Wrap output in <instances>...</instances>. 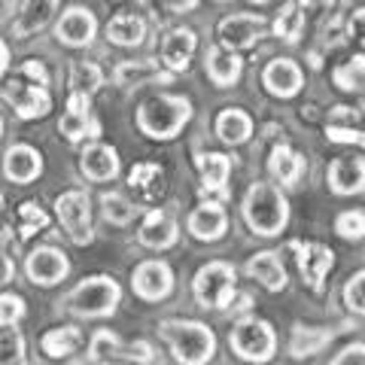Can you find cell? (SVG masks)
Wrapping results in <instances>:
<instances>
[{"label":"cell","mask_w":365,"mask_h":365,"mask_svg":"<svg viewBox=\"0 0 365 365\" xmlns=\"http://www.w3.org/2000/svg\"><path fill=\"white\" fill-rule=\"evenodd\" d=\"M128 186L137 192L140 198H153L158 189H162V168L158 165H137L128 174Z\"/></svg>","instance_id":"34"},{"label":"cell","mask_w":365,"mask_h":365,"mask_svg":"<svg viewBox=\"0 0 365 365\" xmlns=\"http://www.w3.org/2000/svg\"><path fill=\"white\" fill-rule=\"evenodd\" d=\"M25 274L34 287H55L71 274V262L58 247H37L25 259Z\"/></svg>","instance_id":"11"},{"label":"cell","mask_w":365,"mask_h":365,"mask_svg":"<svg viewBox=\"0 0 365 365\" xmlns=\"http://www.w3.org/2000/svg\"><path fill=\"white\" fill-rule=\"evenodd\" d=\"M113 79L125 88H140V86H150V83H174V73L162 71L155 61H122L116 71H113Z\"/></svg>","instance_id":"26"},{"label":"cell","mask_w":365,"mask_h":365,"mask_svg":"<svg viewBox=\"0 0 365 365\" xmlns=\"http://www.w3.org/2000/svg\"><path fill=\"white\" fill-rule=\"evenodd\" d=\"M201 4V0H165V6H168V13H192Z\"/></svg>","instance_id":"48"},{"label":"cell","mask_w":365,"mask_h":365,"mask_svg":"<svg viewBox=\"0 0 365 365\" xmlns=\"http://www.w3.org/2000/svg\"><path fill=\"white\" fill-rule=\"evenodd\" d=\"M4 98L13 104L19 119H43L52 110L49 98V73L40 61H25L19 73L9 79L4 88Z\"/></svg>","instance_id":"3"},{"label":"cell","mask_w":365,"mask_h":365,"mask_svg":"<svg viewBox=\"0 0 365 365\" xmlns=\"http://www.w3.org/2000/svg\"><path fill=\"white\" fill-rule=\"evenodd\" d=\"M329 365H365V344H362V341H356V344H347Z\"/></svg>","instance_id":"45"},{"label":"cell","mask_w":365,"mask_h":365,"mask_svg":"<svg viewBox=\"0 0 365 365\" xmlns=\"http://www.w3.org/2000/svg\"><path fill=\"white\" fill-rule=\"evenodd\" d=\"M13 277H16V262L9 256V250L4 247V241H0V287H6Z\"/></svg>","instance_id":"47"},{"label":"cell","mask_w":365,"mask_h":365,"mask_svg":"<svg viewBox=\"0 0 365 365\" xmlns=\"http://www.w3.org/2000/svg\"><path fill=\"white\" fill-rule=\"evenodd\" d=\"M110 365H119V362H110Z\"/></svg>","instance_id":"54"},{"label":"cell","mask_w":365,"mask_h":365,"mask_svg":"<svg viewBox=\"0 0 365 365\" xmlns=\"http://www.w3.org/2000/svg\"><path fill=\"white\" fill-rule=\"evenodd\" d=\"M228 347H232L237 359L265 365L274 359V353H277V332H274V326L268 319L244 317V319H237L232 335H228Z\"/></svg>","instance_id":"6"},{"label":"cell","mask_w":365,"mask_h":365,"mask_svg":"<svg viewBox=\"0 0 365 365\" xmlns=\"http://www.w3.org/2000/svg\"><path fill=\"white\" fill-rule=\"evenodd\" d=\"M0 137H4V119H0Z\"/></svg>","instance_id":"53"},{"label":"cell","mask_w":365,"mask_h":365,"mask_svg":"<svg viewBox=\"0 0 365 365\" xmlns=\"http://www.w3.org/2000/svg\"><path fill=\"white\" fill-rule=\"evenodd\" d=\"M302 28H304V16H302V6L299 4H287L283 13L274 21V34L283 40V43H295L302 37Z\"/></svg>","instance_id":"38"},{"label":"cell","mask_w":365,"mask_h":365,"mask_svg":"<svg viewBox=\"0 0 365 365\" xmlns=\"http://www.w3.org/2000/svg\"><path fill=\"white\" fill-rule=\"evenodd\" d=\"M192 119V104L182 95H153L137 107V128L153 140H174Z\"/></svg>","instance_id":"4"},{"label":"cell","mask_w":365,"mask_h":365,"mask_svg":"<svg viewBox=\"0 0 365 365\" xmlns=\"http://www.w3.org/2000/svg\"><path fill=\"white\" fill-rule=\"evenodd\" d=\"M235 283H237V271L232 262L213 259L195 271V277H192V295H195V302L201 307L222 311L235 299Z\"/></svg>","instance_id":"7"},{"label":"cell","mask_w":365,"mask_h":365,"mask_svg":"<svg viewBox=\"0 0 365 365\" xmlns=\"http://www.w3.org/2000/svg\"><path fill=\"white\" fill-rule=\"evenodd\" d=\"M289 250L295 253V262H299V271H302L304 283L314 292H323L329 271L335 268V253L329 247H323V244H314V241H304V244L292 241Z\"/></svg>","instance_id":"10"},{"label":"cell","mask_w":365,"mask_h":365,"mask_svg":"<svg viewBox=\"0 0 365 365\" xmlns=\"http://www.w3.org/2000/svg\"><path fill=\"white\" fill-rule=\"evenodd\" d=\"M244 271H247V277L262 283L268 292L287 289V268H283V262H280V253H274V250H262V253L250 256Z\"/></svg>","instance_id":"23"},{"label":"cell","mask_w":365,"mask_h":365,"mask_svg":"<svg viewBox=\"0 0 365 365\" xmlns=\"http://www.w3.org/2000/svg\"><path fill=\"white\" fill-rule=\"evenodd\" d=\"M158 335L174 353L180 365H207L216 353V335L198 319H162Z\"/></svg>","instance_id":"2"},{"label":"cell","mask_w":365,"mask_h":365,"mask_svg":"<svg viewBox=\"0 0 365 365\" xmlns=\"http://www.w3.org/2000/svg\"><path fill=\"white\" fill-rule=\"evenodd\" d=\"M104 83V71L95 61H76L71 71V91H83V95H95Z\"/></svg>","instance_id":"37"},{"label":"cell","mask_w":365,"mask_h":365,"mask_svg":"<svg viewBox=\"0 0 365 365\" xmlns=\"http://www.w3.org/2000/svg\"><path fill=\"white\" fill-rule=\"evenodd\" d=\"M0 365H28L25 335L16 326H6L0 332Z\"/></svg>","instance_id":"35"},{"label":"cell","mask_w":365,"mask_h":365,"mask_svg":"<svg viewBox=\"0 0 365 365\" xmlns=\"http://www.w3.org/2000/svg\"><path fill=\"white\" fill-rule=\"evenodd\" d=\"M344 304H347V311L350 314H356V317H365V268L356 271L353 277L344 283Z\"/></svg>","instance_id":"41"},{"label":"cell","mask_w":365,"mask_h":365,"mask_svg":"<svg viewBox=\"0 0 365 365\" xmlns=\"http://www.w3.org/2000/svg\"><path fill=\"white\" fill-rule=\"evenodd\" d=\"M55 216H58L61 228L76 247H86L95 241V225H91V201L86 192L71 189L55 198Z\"/></svg>","instance_id":"8"},{"label":"cell","mask_w":365,"mask_h":365,"mask_svg":"<svg viewBox=\"0 0 365 365\" xmlns=\"http://www.w3.org/2000/svg\"><path fill=\"white\" fill-rule=\"evenodd\" d=\"M198 49V37L192 28H174L162 40V64L170 73H186L192 64V55Z\"/></svg>","instance_id":"21"},{"label":"cell","mask_w":365,"mask_h":365,"mask_svg":"<svg viewBox=\"0 0 365 365\" xmlns=\"http://www.w3.org/2000/svg\"><path fill=\"white\" fill-rule=\"evenodd\" d=\"M6 67H9V46H6L4 40H0V79H4Z\"/></svg>","instance_id":"50"},{"label":"cell","mask_w":365,"mask_h":365,"mask_svg":"<svg viewBox=\"0 0 365 365\" xmlns=\"http://www.w3.org/2000/svg\"><path fill=\"white\" fill-rule=\"evenodd\" d=\"M0 210H4V192H0Z\"/></svg>","instance_id":"51"},{"label":"cell","mask_w":365,"mask_h":365,"mask_svg":"<svg viewBox=\"0 0 365 365\" xmlns=\"http://www.w3.org/2000/svg\"><path fill=\"white\" fill-rule=\"evenodd\" d=\"M55 9H58V0H25L19 9V16L13 21V37L16 40H28L37 31H43L52 21Z\"/></svg>","instance_id":"25"},{"label":"cell","mask_w":365,"mask_h":365,"mask_svg":"<svg viewBox=\"0 0 365 365\" xmlns=\"http://www.w3.org/2000/svg\"><path fill=\"white\" fill-rule=\"evenodd\" d=\"M4 174L6 180L19 182V186H28L43 174V155L40 150H34L31 143H16L9 146L4 155Z\"/></svg>","instance_id":"22"},{"label":"cell","mask_w":365,"mask_h":365,"mask_svg":"<svg viewBox=\"0 0 365 365\" xmlns=\"http://www.w3.org/2000/svg\"><path fill=\"white\" fill-rule=\"evenodd\" d=\"M195 168L201 174V198L228 201L232 189H228V177H232V158L222 153H201L195 158Z\"/></svg>","instance_id":"14"},{"label":"cell","mask_w":365,"mask_h":365,"mask_svg":"<svg viewBox=\"0 0 365 365\" xmlns=\"http://www.w3.org/2000/svg\"><path fill=\"white\" fill-rule=\"evenodd\" d=\"M119 359L150 365V362H153V344H150V341H131V344H122Z\"/></svg>","instance_id":"43"},{"label":"cell","mask_w":365,"mask_h":365,"mask_svg":"<svg viewBox=\"0 0 365 365\" xmlns=\"http://www.w3.org/2000/svg\"><path fill=\"white\" fill-rule=\"evenodd\" d=\"M244 222L259 237H277L289 225V201L274 182H253L241 204Z\"/></svg>","instance_id":"1"},{"label":"cell","mask_w":365,"mask_h":365,"mask_svg":"<svg viewBox=\"0 0 365 365\" xmlns=\"http://www.w3.org/2000/svg\"><path fill=\"white\" fill-rule=\"evenodd\" d=\"M79 344H83V332H79L76 326H55L40 341L43 353H46V356H52V359L71 356V353H76Z\"/></svg>","instance_id":"31"},{"label":"cell","mask_w":365,"mask_h":365,"mask_svg":"<svg viewBox=\"0 0 365 365\" xmlns=\"http://www.w3.org/2000/svg\"><path fill=\"white\" fill-rule=\"evenodd\" d=\"M58 131L71 143H79V140H86V137H98L101 134V125L91 119V95L71 91V98H67V113L58 122Z\"/></svg>","instance_id":"15"},{"label":"cell","mask_w":365,"mask_h":365,"mask_svg":"<svg viewBox=\"0 0 365 365\" xmlns=\"http://www.w3.org/2000/svg\"><path fill=\"white\" fill-rule=\"evenodd\" d=\"M268 174L277 180L280 186H299L304 177V155L295 153L287 143L274 146L271 158H268Z\"/></svg>","instance_id":"27"},{"label":"cell","mask_w":365,"mask_h":365,"mask_svg":"<svg viewBox=\"0 0 365 365\" xmlns=\"http://www.w3.org/2000/svg\"><path fill=\"white\" fill-rule=\"evenodd\" d=\"M137 241H140L146 250H158V253H162V250L177 247V241H180V225H177V220L168 210L153 207L150 213L143 216L140 228H137Z\"/></svg>","instance_id":"16"},{"label":"cell","mask_w":365,"mask_h":365,"mask_svg":"<svg viewBox=\"0 0 365 365\" xmlns=\"http://www.w3.org/2000/svg\"><path fill=\"white\" fill-rule=\"evenodd\" d=\"M332 83L341 91H359L365 88V55H353L344 64H338L332 71Z\"/></svg>","instance_id":"33"},{"label":"cell","mask_w":365,"mask_h":365,"mask_svg":"<svg viewBox=\"0 0 365 365\" xmlns=\"http://www.w3.org/2000/svg\"><path fill=\"white\" fill-rule=\"evenodd\" d=\"M143 37H146V25H143L140 16L119 13L107 25V40L116 43V46H125V49H134V46H140Z\"/></svg>","instance_id":"30"},{"label":"cell","mask_w":365,"mask_h":365,"mask_svg":"<svg viewBox=\"0 0 365 365\" xmlns=\"http://www.w3.org/2000/svg\"><path fill=\"white\" fill-rule=\"evenodd\" d=\"M326 182H329V189L341 198L359 195V192H365V158H359V155L335 158L326 170Z\"/></svg>","instance_id":"18"},{"label":"cell","mask_w":365,"mask_h":365,"mask_svg":"<svg viewBox=\"0 0 365 365\" xmlns=\"http://www.w3.org/2000/svg\"><path fill=\"white\" fill-rule=\"evenodd\" d=\"M46 228H49V216H46L34 201L21 204V207H19V232H21V237H31V235H37V232H46Z\"/></svg>","instance_id":"40"},{"label":"cell","mask_w":365,"mask_h":365,"mask_svg":"<svg viewBox=\"0 0 365 365\" xmlns=\"http://www.w3.org/2000/svg\"><path fill=\"white\" fill-rule=\"evenodd\" d=\"M326 137H329L332 143H356V146H365V131L344 128V125H329Z\"/></svg>","instance_id":"44"},{"label":"cell","mask_w":365,"mask_h":365,"mask_svg":"<svg viewBox=\"0 0 365 365\" xmlns=\"http://www.w3.org/2000/svg\"><path fill=\"white\" fill-rule=\"evenodd\" d=\"M332 338H335V332H329V329H319V326H295L292 329V338H289V356L292 359L314 356V353L323 350Z\"/></svg>","instance_id":"29"},{"label":"cell","mask_w":365,"mask_h":365,"mask_svg":"<svg viewBox=\"0 0 365 365\" xmlns=\"http://www.w3.org/2000/svg\"><path fill=\"white\" fill-rule=\"evenodd\" d=\"M186 232L195 237V241H204V244L222 241L225 232H228V213H225V207H222V201L201 198L198 207L189 213Z\"/></svg>","instance_id":"13"},{"label":"cell","mask_w":365,"mask_h":365,"mask_svg":"<svg viewBox=\"0 0 365 365\" xmlns=\"http://www.w3.org/2000/svg\"><path fill=\"white\" fill-rule=\"evenodd\" d=\"M347 37L365 46V9H356V13L347 19Z\"/></svg>","instance_id":"46"},{"label":"cell","mask_w":365,"mask_h":365,"mask_svg":"<svg viewBox=\"0 0 365 365\" xmlns=\"http://www.w3.org/2000/svg\"><path fill=\"white\" fill-rule=\"evenodd\" d=\"M204 71H207L210 83L216 88H232L244 73V58L232 49L213 46V49L207 52V61H204Z\"/></svg>","instance_id":"24"},{"label":"cell","mask_w":365,"mask_h":365,"mask_svg":"<svg viewBox=\"0 0 365 365\" xmlns=\"http://www.w3.org/2000/svg\"><path fill=\"white\" fill-rule=\"evenodd\" d=\"M79 170L83 177L91 182H110L119 177L122 162H119V153L113 150L110 143H88L83 155H79Z\"/></svg>","instance_id":"20"},{"label":"cell","mask_w":365,"mask_h":365,"mask_svg":"<svg viewBox=\"0 0 365 365\" xmlns=\"http://www.w3.org/2000/svg\"><path fill=\"white\" fill-rule=\"evenodd\" d=\"M101 210H104V220L110 225H128L137 213L134 204L125 195H119V192H104L101 195Z\"/></svg>","instance_id":"36"},{"label":"cell","mask_w":365,"mask_h":365,"mask_svg":"<svg viewBox=\"0 0 365 365\" xmlns=\"http://www.w3.org/2000/svg\"><path fill=\"white\" fill-rule=\"evenodd\" d=\"M122 302V287L110 274H91L83 283L67 292V311L76 314V317H86V319H101V317H113L116 307Z\"/></svg>","instance_id":"5"},{"label":"cell","mask_w":365,"mask_h":365,"mask_svg":"<svg viewBox=\"0 0 365 365\" xmlns=\"http://www.w3.org/2000/svg\"><path fill=\"white\" fill-rule=\"evenodd\" d=\"M95 34H98V19L86 6L64 9V16L58 19V25H55V37H58V43L73 46V49L88 46L91 40H95Z\"/></svg>","instance_id":"17"},{"label":"cell","mask_w":365,"mask_h":365,"mask_svg":"<svg viewBox=\"0 0 365 365\" xmlns=\"http://www.w3.org/2000/svg\"><path fill=\"white\" fill-rule=\"evenodd\" d=\"M216 134H220V140L228 146H241L250 140V134H253V119H250V113H244L241 107H225L220 116H216Z\"/></svg>","instance_id":"28"},{"label":"cell","mask_w":365,"mask_h":365,"mask_svg":"<svg viewBox=\"0 0 365 365\" xmlns=\"http://www.w3.org/2000/svg\"><path fill=\"white\" fill-rule=\"evenodd\" d=\"M268 31V21L262 16H250V13H237V16H228L220 21L216 28V37H220L222 49H232V52H241L250 49L262 34Z\"/></svg>","instance_id":"12"},{"label":"cell","mask_w":365,"mask_h":365,"mask_svg":"<svg viewBox=\"0 0 365 365\" xmlns=\"http://www.w3.org/2000/svg\"><path fill=\"white\" fill-rule=\"evenodd\" d=\"M25 299L16 292H0V329L6 326H16L21 317H25Z\"/></svg>","instance_id":"42"},{"label":"cell","mask_w":365,"mask_h":365,"mask_svg":"<svg viewBox=\"0 0 365 365\" xmlns=\"http://www.w3.org/2000/svg\"><path fill=\"white\" fill-rule=\"evenodd\" d=\"M122 353V338L110 329H98L95 335L88 338V362L91 365H110L116 362Z\"/></svg>","instance_id":"32"},{"label":"cell","mask_w":365,"mask_h":365,"mask_svg":"<svg viewBox=\"0 0 365 365\" xmlns=\"http://www.w3.org/2000/svg\"><path fill=\"white\" fill-rule=\"evenodd\" d=\"M262 86L274 98H295L304 86V73L292 58H274L262 71Z\"/></svg>","instance_id":"19"},{"label":"cell","mask_w":365,"mask_h":365,"mask_svg":"<svg viewBox=\"0 0 365 365\" xmlns=\"http://www.w3.org/2000/svg\"><path fill=\"white\" fill-rule=\"evenodd\" d=\"M302 6V13H317V9H332L335 0H295Z\"/></svg>","instance_id":"49"},{"label":"cell","mask_w":365,"mask_h":365,"mask_svg":"<svg viewBox=\"0 0 365 365\" xmlns=\"http://www.w3.org/2000/svg\"><path fill=\"white\" fill-rule=\"evenodd\" d=\"M131 289L140 302H165L174 292V271L165 259H146L131 274Z\"/></svg>","instance_id":"9"},{"label":"cell","mask_w":365,"mask_h":365,"mask_svg":"<svg viewBox=\"0 0 365 365\" xmlns=\"http://www.w3.org/2000/svg\"><path fill=\"white\" fill-rule=\"evenodd\" d=\"M335 235L350 244H359L365 237V210H344L335 216Z\"/></svg>","instance_id":"39"},{"label":"cell","mask_w":365,"mask_h":365,"mask_svg":"<svg viewBox=\"0 0 365 365\" xmlns=\"http://www.w3.org/2000/svg\"><path fill=\"white\" fill-rule=\"evenodd\" d=\"M250 4H268V0H250Z\"/></svg>","instance_id":"52"}]
</instances>
